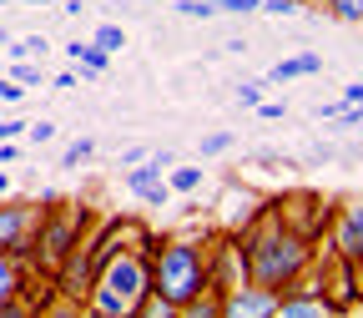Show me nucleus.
I'll use <instances>...</instances> for the list:
<instances>
[{
    "mask_svg": "<svg viewBox=\"0 0 363 318\" xmlns=\"http://www.w3.org/2000/svg\"><path fill=\"white\" fill-rule=\"evenodd\" d=\"M238 248H242V263H247V283H262L272 293L298 288L313 268V238L288 227L272 207H257V217L247 222Z\"/></svg>",
    "mask_w": 363,
    "mask_h": 318,
    "instance_id": "nucleus-1",
    "label": "nucleus"
},
{
    "mask_svg": "<svg viewBox=\"0 0 363 318\" xmlns=\"http://www.w3.org/2000/svg\"><path fill=\"white\" fill-rule=\"evenodd\" d=\"M152 298V238H131V243H116L96 278L86 288V308L101 313V318H131L142 313V303Z\"/></svg>",
    "mask_w": 363,
    "mask_h": 318,
    "instance_id": "nucleus-2",
    "label": "nucleus"
},
{
    "mask_svg": "<svg viewBox=\"0 0 363 318\" xmlns=\"http://www.w3.org/2000/svg\"><path fill=\"white\" fill-rule=\"evenodd\" d=\"M152 293L167 298L177 313L207 293V253L187 238L152 243Z\"/></svg>",
    "mask_w": 363,
    "mask_h": 318,
    "instance_id": "nucleus-3",
    "label": "nucleus"
},
{
    "mask_svg": "<svg viewBox=\"0 0 363 318\" xmlns=\"http://www.w3.org/2000/svg\"><path fill=\"white\" fill-rule=\"evenodd\" d=\"M81 233H86V207L66 202V207L56 212V202H51V207H45V217H40V233H35L30 253H26L30 273H40V278L51 283L56 273H61V263L71 258V248L81 243Z\"/></svg>",
    "mask_w": 363,
    "mask_h": 318,
    "instance_id": "nucleus-4",
    "label": "nucleus"
},
{
    "mask_svg": "<svg viewBox=\"0 0 363 318\" xmlns=\"http://www.w3.org/2000/svg\"><path fill=\"white\" fill-rule=\"evenodd\" d=\"M40 217H45V202H0V253L26 258L40 233Z\"/></svg>",
    "mask_w": 363,
    "mask_h": 318,
    "instance_id": "nucleus-5",
    "label": "nucleus"
},
{
    "mask_svg": "<svg viewBox=\"0 0 363 318\" xmlns=\"http://www.w3.org/2000/svg\"><path fill=\"white\" fill-rule=\"evenodd\" d=\"M328 233H333V253L353 268H363V197L358 202H343L333 217H328Z\"/></svg>",
    "mask_w": 363,
    "mask_h": 318,
    "instance_id": "nucleus-6",
    "label": "nucleus"
},
{
    "mask_svg": "<svg viewBox=\"0 0 363 318\" xmlns=\"http://www.w3.org/2000/svg\"><path fill=\"white\" fill-rule=\"evenodd\" d=\"M272 212L288 227H298L303 238H318V227H328V217H333V212H323V197H313V192H293L283 202H272Z\"/></svg>",
    "mask_w": 363,
    "mask_h": 318,
    "instance_id": "nucleus-7",
    "label": "nucleus"
},
{
    "mask_svg": "<svg viewBox=\"0 0 363 318\" xmlns=\"http://www.w3.org/2000/svg\"><path fill=\"white\" fill-rule=\"evenodd\" d=\"M278 313V293L262 283H242L222 298V318H272Z\"/></svg>",
    "mask_w": 363,
    "mask_h": 318,
    "instance_id": "nucleus-8",
    "label": "nucleus"
},
{
    "mask_svg": "<svg viewBox=\"0 0 363 318\" xmlns=\"http://www.w3.org/2000/svg\"><path fill=\"white\" fill-rule=\"evenodd\" d=\"M126 187L142 197L147 207H167L172 202V187H167V167H157L152 157H142V162H131L126 167Z\"/></svg>",
    "mask_w": 363,
    "mask_h": 318,
    "instance_id": "nucleus-9",
    "label": "nucleus"
},
{
    "mask_svg": "<svg viewBox=\"0 0 363 318\" xmlns=\"http://www.w3.org/2000/svg\"><path fill=\"white\" fill-rule=\"evenodd\" d=\"M278 313L283 318H328V313H343L323 288H288L278 293Z\"/></svg>",
    "mask_w": 363,
    "mask_h": 318,
    "instance_id": "nucleus-10",
    "label": "nucleus"
},
{
    "mask_svg": "<svg viewBox=\"0 0 363 318\" xmlns=\"http://www.w3.org/2000/svg\"><path fill=\"white\" fill-rule=\"evenodd\" d=\"M61 56H66V61H81V81H96V76L111 71V51H101L96 40H66Z\"/></svg>",
    "mask_w": 363,
    "mask_h": 318,
    "instance_id": "nucleus-11",
    "label": "nucleus"
},
{
    "mask_svg": "<svg viewBox=\"0 0 363 318\" xmlns=\"http://www.w3.org/2000/svg\"><path fill=\"white\" fill-rule=\"evenodd\" d=\"M26 278H30V263L16 258V253H0V308H6V303H21Z\"/></svg>",
    "mask_w": 363,
    "mask_h": 318,
    "instance_id": "nucleus-12",
    "label": "nucleus"
},
{
    "mask_svg": "<svg viewBox=\"0 0 363 318\" xmlns=\"http://www.w3.org/2000/svg\"><path fill=\"white\" fill-rule=\"evenodd\" d=\"M318 71H323V56H318V51H303V56L278 61L262 81H267V86H283V81H298V76H318Z\"/></svg>",
    "mask_w": 363,
    "mask_h": 318,
    "instance_id": "nucleus-13",
    "label": "nucleus"
},
{
    "mask_svg": "<svg viewBox=\"0 0 363 318\" xmlns=\"http://www.w3.org/2000/svg\"><path fill=\"white\" fill-rule=\"evenodd\" d=\"M202 167H192V162H172L167 167V187H172V197H192L197 187H202Z\"/></svg>",
    "mask_w": 363,
    "mask_h": 318,
    "instance_id": "nucleus-14",
    "label": "nucleus"
},
{
    "mask_svg": "<svg viewBox=\"0 0 363 318\" xmlns=\"http://www.w3.org/2000/svg\"><path fill=\"white\" fill-rule=\"evenodd\" d=\"M318 11L343 26H363V0H318Z\"/></svg>",
    "mask_w": 363,
    "mask_h": 318,
    "instance_id": "nucleus-15",
    "label": "nucleus"
},
{
    "mask_svg": "<svg viewBox=\"0 0 363 318\" xmlns=\"http://www.w3.org/2000/svg\"><path fill=\"white\" fill-rule=\"evenodd\" d=\"M96 147H101L96 136H86V142H71V147L61 152V167H56V172H76V167H86L91 157H96Z\"/></svg>",
    "mask_w": 363,
    "mask_h": 318,
    "instance_id": "nucleus-16",
    "label": "nucleus"
},
{
    "mask_svg": "<svg viewBox=\"0 0 363 318\" xmlns=\"http://www.w3.org/2000/svg\"><path fill=\"white\" fill-rule=\"evenodd\" d=\"M91 40H96L101 51H111V56H116L121 45H126V31H121V26H111V21H101V26H96V35H91Z\"/></svg>",
    "mask_w": 363,
    "mask_h": 318,
    "instance_id": "nucleus-17",
    "label": "nucleus"
},
{
    "mask_svg": "<svg viewBox=\"0 0 363 318\" xmlns=\"http://www.w3.org/2000/svg\"><path fill=\"white\" fill-rule=\"evenodd\" d=\"M6 76H16V81H21V86H26V91H30V86H40V66H35V61H30V56H16V61H11V71H6Z\"/></svg>",
    "mask_w": 363,
    "mask_h": 318,
    "instance_id": "nucleus-18",
    "label": "nucleus"
},
{
    "mask_svg": "<svg viewBox=\"0 0 363 318\" xmlns=\"http://www.w3.org/2000/svg\"><path fill=\"white\" fill-rule=\"evenodd\" d=\"M233 147H238L233 131H212V136H202V157H222V152H233Z\"/></svg>",
    "mask_w": 363,
    "mask_h": 318,
    "instance_id": "nucleus-19",
    "label": "nucleus"
},
{
    "mask_svg": "<svg viewBox=\"0 0 363 318\" xmlns=\"http://www.w3.org/2000/svg\"><path fill=\"white\" fill-rule=\"evenodd\" d=\"M177 16H187V21H212L217 6H212V0H177Z\"/></svg>",
    "mask_w": 363,
    "mask_h": 318,
    "instance_id": "nucleus-20",
    "label": "nucleus"
},
{
    "mask_svg": "<svg viewBox=\"0 0 363 318\" xmlns=\"http://www.w3.org/2000/svg\"><path fill=\"white\" fill-rule=\"evenodd\" d=\"M212 6H217L222 16H257L262 0H212Z\"/></svg>",
    "mask_w": 363,
    "mask_h": 318,
    "instance_id": "nucleus-21",
    "label": "nucleus"
},
{
    "mask_svg": "<svg viewBox=\"0 0 363 318\" xmlns=\"http://www.w3.org/2000/svg\"><path fill=\"white\" fill-rule=\"evenodd\" d=\"M0 102H6V106H21V102H26V86H21L16 76H0Z\"/></svg>",
    "mask_w": 363,
    "mask_h": 318,
    "instance_id": "nucleus-22",
    "label": "nucleus"
},
{
    "mask_svg": "<svg viewBox=\"0 0 363 318\" xmlns=\"http://www.w3.org/2000/svg\"><path fill=\"white\" fill-rule=\"evenodd\" d=\"M56 131H61L56 121H30V126H26V136H30L35 147H40V142H56Z\"/></svg>",
    "mask_w": 363,
    "mask_h": 318,
    "instance_id": "nucleus-23",
    "label": "nucleus"
},
{
    "mask_svg": "<svg viewBox=\"0 0 363 318\" xmlns=\"http://www.w3.org/2000/svg\"><path fill=\"white\" fill-rule=\"evenodd\" d=\"M262 91H267V81H242V86H238V102H242V106H257Z\"/></svg>",
    "mask_w": 363,
    "mask_h": 318,
    "instance_id": "nucleus-24",
    "label": "nucleus"
},
{
    "mask_svg": "<svg viewBox=\"0 0 363 318\" xmlns=\"http://www.w3.org/2000/svg\"><path fill=\"white\" fill-rule=\"evenodd\" d=\"M26 116H11V121H0V142H21V136H26Z\"/></svg>",
    "mask_w": 363,
    "mask_h": 318,
    "instance_id": "nucleus-25",
    "label": "nucleus"
},
{
    "mask_svg": "<svg viewBox=\"0 0 363 318\" xmlns=\"http://www.w3.org/2000/svg\"><path fill=\"white\" fill-rule=\"evenodd\" d=\"M252 111H257L262 121H283V116H288V106H278V102H257Z\"/></svg>",
    "mask_w": 363,
    "mask_h": 318,
    "instance_id": "nucleus-26",
    "label": "nucleus"
},
{
    "mask_svg": "<svg viewBox=\"0 0 363 318\" xmlns=\"http://www.w3.org/2000/svg\"><path fill=\"white\" fill-rule=\"evenodd\" d=\"M333 116H338L343 126H363V106H333Z\"/></svg>",
    "mask_w": 363,
    "mask_h": 318,
    "instance_id": "nucleus-27",
    "label": "nucleus"
},
{
    "mask_svg": "<svg viewBox=\"0 0 363 318\" xmlns=\"http://www.w3.org/2000/svg\"><path fill=\"white\" fill-rule=\"evenodd\" d=\"M338 106H363V81H348L343 86V102Z\"/></svg>",
    "mask_w": 363,
    "mask_h": 318,
    "instance_id": "nucleus-28",
    "label": "nucleus"
},
{
    "mask_svg": "<svg viewBox=\"0 0 363 318\" xmlns=\"http://www.w3.org/2000/svg\"><path fill=\"white\" fill-rule=\"evenodd\" d=\"M11 162H21V142H0V167H11Z\"/></svg>",
    "mask_w": 363,
    "mask_h": 318,
    "instance_id": "nucleus-29",
    "label": "nucleus"
},
{
    "mask_svg": "<svg viewBox=\"0 0 363 318\" xmlns=\"http://www.w3.org/2000/svg\"><path fill=\"white\" fill-rule=\"evenodd\" d=\"M61 86H66V91L81 86V71H56V91H61Z\"/></svg>",
    "mask_w": 363,
    "mask_h": 318,
    "instance_id": "nucleus-30",
    "label": "nucleus"
},
{
    "mask_svg": "<svg viewBox=\"0 0 363 318\" xmlns=\"http://www.w3.org/2000/svg\"><path fill=\"white\" fill-rule=\"evenodd\" d=\"M142 157H147V147H126V152H121V167H131V162H142Z\"/></svg>",
    "mask_w": 363,
    "mask_h": 318,
    "instance_id": "nucleus-31",
    "label": "nucleus"
},
{
    "mask_svg": "<svg viewBox=\"0 0 363 318\" xmlns=\"http://www.w3.org/2000/svg\"><path fill=\"white\" fill-rule=\"evenodd\" d=\"M147 157H152V162H157V167H172V162H177V157H172V152H167V147H157V152H147Z\"/></svg>",
    "mask_w": 363,
    "mask_h": 318,
    "instance_id": "nucleus-32",
    "label": "nucleus"
},
{
    "mask_svg": "<svg viewBox=\"0 0 363 318\" xmlns=\"http://www.w3.org/2000/svg\"><path fill=\"white\" fill-rule=\"evenodd\" d=\"M11 187H16V182H11V172L0 167V197H11Z\"/></svg>",
    "mask_w": 363,
    "mask_h": 318,
    "instance_id": "nucleus-33",
    "label": "nucleus"
},
{
    "mask_svg": "<svg viewBox=\"0 0 363 318\" xmlns=\"http://www.w3.org/2000/svg\"><path fill=\"white\" fill-rule=\"evenodd\" d=\"M6 45H11V35H6V26H0V51H6Z\"/></svg>",
    "mask_w": 363,
    "mask_h": 318,
    "instance_id": "nucleus-34",
    "label": "nucleus"
},
{
    "mask_svg": "<svg viewBox=\"0 0 363 318\" xmlns=\"http://www.w3.org/2000/svg\"><path fill=\"white\" fill-rule=\"evenodd\" d=\"M26 6H51V0H26Z\"/></svg>",
    "mask_w": 363,
    "mask_h": 318,
    "instance_id": "nucleus-35",
    "label": "nucleus"
},
{
    "mask_svg": "<svg viewBox=\"0 0 363 318\" xmlns=\"http://www.w3.org/2000/svg\"><path fill=\"white\" fill-rule=\"evenodd\" d=\"M358 278H363V268H358Z\"/></svg>",
    "mask_w": 363,
    "mask_h": 318,
    "instance_id": "nucleus-36",
    "label": "nucleus"
}]
</instances>
